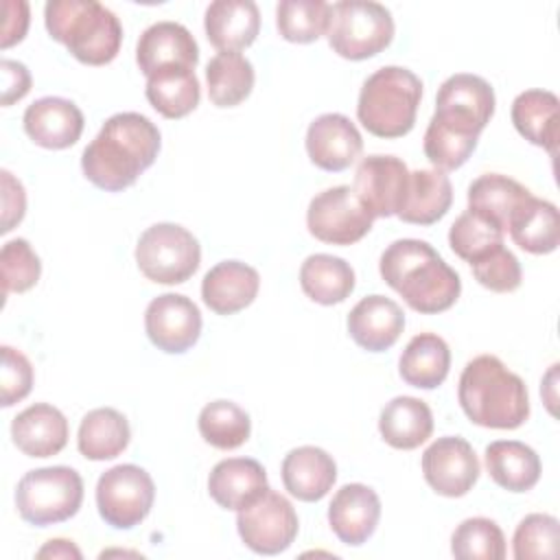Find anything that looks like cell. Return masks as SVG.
I'll use <instances>...</instances> for the list:
<instances>
[{"mask_svg": "<svg viewBox=\"0 0 560 560\" xmlns=\"http://www.w3.org/2000/svg\"><path fill=\"white\" fill-rule=\"evenodd\" d=\"M405 328L402 308L385 295H365L348 313V332L352 341L368 352L392 348Z\"/></svg>", "mask_w": 560, "mask_h": 560, "instance_id": "cell-19", "label": "cell"}, {"mask_svg": "<svg viewBox=\"0 0 560 560\" xmlns=\"http://www.w3.org/2000/svg\"><path fill=\"white\" fill-rule=\"evenodd\" d=\"M330 4L324 0H282L276 7L278 33L293 44H311L326 35Z\"/></svg>", "mask_w": 560, "mask_h": 560, "instance_id": "cell-38", "label": "cell"}, {"mask_svg": "<svg viewBox=\"0 0 560 560\" xmlns=\"http://www.w3.org/2000/svg\"><path fill=\"white\" fill-rule=\"evenodd\" d=\"M558 518L551 514H527L514 532L512 553L516 560L558 556Z\"/></svg>", "mask_w": 560, "mask_h": 560, "instance_id": "cell-42", "label": "cell"}, {"mask_svg": "<svg viewBox=\"0 0 560 560\" xmlns=\"http://www.w3.org/2000/svg\"><path fill=\"white\" fill-rule=\"evenodd\" d=\"M378 271L409 308L424 315L448 311L462 293L457 271L427 241H394L381 254Z\"/></svg>", "mask_w": 560, "mask_h": 560, "instance_id": "cell-2", "label": "cell"}, {"mask_svg": "<svg viewBox=\"0 0 560 560\" xmlns=\"http://www.w3.org/2000/svg\"><path fill=\"white\" fill-rule=\"evenodd\" d=\"M136 262L151 282L182 284L199 269L201 247L186 228L177 223H155L140 234Z\"/></svg>", "mask_w": 560, "mask_h": 560, "instance_id": "cell-8", "label": "cell"}, {"mask_svg": "<svg viewBox=\"0 0 560 560\" xmlns=\"http://www.w3.org/2000/svg\"><path fill=\"white\" fill-rule=\"evenodd\" d=\"M477 140H479L477 136L462 133V131L444 125L435 116H431L427 131H424L422 149H424L427 160L438 171L446 173V171H455L468 162V158L477 149Z\"/></svg>", "mask_w": 560, "mask_h": 560, "instance_id": "cell-41", "label": "cell"}, {"mask_svg": "<svg viewBox=\"0 0 560 560\" xmlns=\"http://www.w3.org/2000/svg\"><path fill=\"white\" fill-rule=\"evenodd\" d=\"M532 192L516 179L501 173H486V175H479L468 186L466 197H468V210H475L494 219L505 230L512 212Z\"/></svg>", "mask_w": 560, "mask_h": 560, "instance_id": "cell-36", "label": "cell"}, {"mask_svg": "<svg viewBox=\"0 0 560 560\" xmlns=\"http://www.w3.org/2000/svg\"><path fill=\"white\" fill-rule=\"evenodd\" d=\"M269 488L262 464L252 457H228L214 464L208 492L223 510H241Z\"/></svg>", "mask_w": 560, "mask_h": 560, "instance_id": "cell-25", "label": "cell"}, {"mask_svg": "<svg viewBox=\"0 0 560 560\" xmlns=\"http://www.w3.org/2000/svg\"><path fill=\"white\" fill-rule=\"evenodd\" d=\"M37 558H81V551L79 547L72 542V540H66V538H52L48 540L39 551H37Z\"/></svg>", "mask_w": 560, "mask_h": 560, "instance_id": "cell-49", "label": "cell"}, {"mask_svg": "<svg viewBox=\"0 0 560 560\" xmlns=\"http://www.w3.org/2000/svg\"><path fill=\"white\" fill-rule=\"evenodd\" d=\"M453 203V186L446 173L438 168L409 171L407 190L396 217L413 225H431L440 221Z\"/></svg>", "mask_w": 560, "mask_h": 560, "instance_id": "cell-26", "label": "cell"}, {"mask_svg": "<svg viewBox=\"0 0 560 560\" xmlns=\"http://www.w3.org/2000/svg\"><path fill=\"white\" fill-rule=\"evenodd\" d=\"M197 427L201 438L219 451H232L243 446L252 433V420L247 411L232 400L208 402L199 411Z\"/></svg>", "mask_w": 560, "mask_h": 560, "instance_id": "cell-37", "label": "cell"}, {"mask_svg": "<svg viewBox=\"0 0 560 560\" xmlns=\"http://www.w3.org/2000/svg\"><path fill=\"white\" fill-rule=\"evenodd\" d=\"M0 70H2V105L9 107L28 94L31 72L26 70L24 63L13 59H2Z\"/></svg>", "mask_w": 560, "mask_h": 560, "instance_id": "cell-47", "label": "cell"}, {"mask_svg": "<svg viewBox=\"0 0 560 560\" xmlns=\"http://www.w3.org/2000/svg\"><path fill=\"white\" fill-rule=\"evenodd\" d=\"M83 503V479L70 466H44L28 470L15 488L20 516L46 527L72 518Z\"/></svg>", "mask_w": 560, "mask_h": 560, "instance_id": "cell-7", "label": "cell"}, {"mask_svg": "<svg viewBox=\"0 0 560 560\" xmlns=\"http://www.w3.org/2000/svg\"><path fill=\"white\" fill-rule=\"evenodd\" d=\"M409 182L407 164L396 155H368L354 173L352 190L376 217H394L402 203Z\"/></svg>", "mask_w": 560, "mask_h": 560, "instance_id": "cell-15", "label": "cell"}, {"mask_svg": "<svg viewBox=\"0 0 560 560\" xmlns=\"http://www.w3.org/2000/svg\"><path fill=\"white\" fill-rule=\"evenodd\" d=\"M131 440V429L127 418L112 409L98 407L83 416L77 433L79 453L92 462H105L118 457Z\"/></svg>", "mask_w": 560, "mask_h": 560, "instance_id": "cell-33", "label": "cell"}, {"mask_svg": "<svg viewBox=\"0 0 560 560\" xmlns=\"http://www.w3.org/2000/svg\"><path fill=\"white\" fill-rule=\"evenodd\" d=\"M512 241L529 254H551L560 243V219L558 208L529 195L510 217L508 228Z\"/></svg>", "mask_w": 560, "mask_h": 560, "instance_id": "cell-30", "label": "cell"}, {"mask_svg": "<svg viewBox=\"0 0 560 560\" xmlns=\"http://www.w3.org/2000/svg\"><path fill=\"white\" fill-rule=\"evenodd\" d=\"M144 330L158 350L182 354L190 350L201 335V313L190 298L162 293L153 298L144 311Z\"/></svg>", "mask_w": 560, "mask_h": 560, "instance_id": "cell-14", "label": "cell"}, {"mask_svg": "<svg viewBox=\"0 0 560 560\" xmlns=\"http://www.w3.org/2000/svg\"><path fill=\"white\" fill-rule=\"evenodd\" d=\"M514 129L536 147L556 155L560 129V101L549 90H525L512 101Z\"/></svg>", "mask_w": 560, "mask_h": 560, "instance_id": "cell-27", "label": "cell"}, {"mask_svg": "<svg viewBox=\"0 0 560 560\" xmlns=\"http://www.w3.org/2000/svg\"><path fill=\"white\" fill-rule=\"evenodd\" d=\"M260 289V276L241 260L217 262L201 280V300L217 315H234L249 306Z\"/></svg>", "mask_w": 560, "mask_h": 560, "instance_id": "cell-21", "label": "cell"}, {"mask_svg": "<svg viewBox=\"0 0 560 560\" xmlns=\"http://www.w3.org/2000/svg\"><path fill=\"white\" fill-rule=\"evenodd\" d=\"M44 24L50 37L85 66L114 61L122 44L120 20L96 0H50L44 7Z\"/></svg>", "mask_w": 560, "mask_h": 560, "instance_id": "cell-4", "label": "cell"}, {"mask_svg": "<svg viewBox=\"0 0 560 560\" xmlns=\"http://www.w3.org/2000/svg\"><path fill=\"white\" fill-rule=\"evenodd\" d=\"M381 518V499L365 483L341 486L330 505L328 523L335 536L350 547L363 545L376 529Z\"/></svg>", "mask_w": 560, "mask_h": 560, "instance_id": "cell-17", "label": "cell"}, {"mask_svg": "<svg viewBox=\"0 0 560 560\" xmlns=\"http://www.w3.org/2000/svg\"><path fill=\"white\" fill-rule=\"evenodd\" d=\"M361 151L363 138L357 125L343 114H322L306 129V153L322 171H346Z\"/></svg>", "mask_w": 560, "mask_h": 560, "instance_id": "cell-16", "label": "cell"}, {"mask_svg": "<svg viewBox=\"0 0 560 560\" xmlns=\"http://www.w3.org/2000/svg\"><path fill=\"white\" fill-rule=\"evenodd\" d=\"M422 81L407 68L383 66L359 92L357 118L376 138H402L416 125Z\"/></svg>", "mask_w": 560, "mask_h": 560, "instance_id": "cell-5", "label": "cell"}, {"mask_svg": "<svg viewBox=\"0 0 560 560\" xmlns=\"http://www.w3.org/2000/svg\"><path fill=\"white\" fill-rule=\"evenodd\" d=\"M2 370H0V385H2V407H11L28 396L33 387V365L31 361L15 348L2 346Z\"/></svg>", "mask_w": 560, "mask_h": 560, "instance_id": "cell-45", "label": "cell"}, {"mask_svg": "<svg viewBox=\"0 0 560 560\" xmlns=\"http://www.w3.org/2000/svg\"><path fill=\"white\" fill-rule=\"evenodd\" d=\"M448 343L435 332H420L411 337L398 359L400 378L418 389L440 387L448 376Z\"/></svg>", "mask_w": 560, "mask_h": 560, "instance_id": "cell-31", "label": "cell"}, {"mask_svg": "<svg viewBox=\"0 0 560 560\" xmlns=\"http://www.w3.org/2000/svg\"><path fill=\"white\" fill-rule=\"evenodd\" d=\"M254 66L241 52H217L206 66L208 98L217 107H236L254 88Z\"/></svg>", "mask_w": 560, "mask_h": 560, "instance_id": "cell-35", "label": "cell"}, {"mask_svg": "<svg viewBox=\"0 0 560 560\" xmlns=\"http://www.w3.org/2000/svg\"><path fill=\"white\" fill-rule=\"evenodd\" d=\"M468 265L472 269L475 280L494 293H512L521 287V262L508 247H503V243L494 245Z\"/></svg>", "mask_w": 560, "mask_h": 560, "instance_id": "cell-44", "label": "cell"}, {"mask_svg": "<svg viewBox=\"0 0 560 560\" xmlns=\"http://www.w3.org/2000/svg\"><path fill=\"white\" fill-rule=\"evenodd\" d=\"M144 94L151 107L171 120L188 116L201 98L195 70L184 66H168L149 74Z\"/></svg>", "mask_w": 560, "mask_h": 560, "instance_id": "cell-32", "label": "cell"}, {"mask_svg": "<svg viewBox=\"0 0 560 560\" xmlns=\"http://www.w3.org/2000/svg\"><path fill=\"white\" fill-rule=\"evenodd\" d=\"M492 114L494 90L483 77L457 72L448 77L438 90L433 116L462 133L479 138Z\"/></svg>", "mask_w": 560, "mask_h": 560, "instance_id": "cell-12", "label": "cell"}, {"mask_svg": "<svg viewBox=\"0 0 560 560\" xmlns=\"http://www.w3.org/2000/svg\"><path fill=\"white\" fill-rule=\"evenodd\" d=\"M378 431L392 448L413 451L431 438L433 413L420 398L396 396L381 409Z\"/></svg>", "mask_w": 560, "mask_h": 560, "instance_id": "cell-28", "label": "cell"}, {"mask_svg": "<svg viewBox=\"0 0 560 560\" xmlns=\"http://www.w3.org/2000/svg\"><path fill=\"white\" fill-rule=\"evenodd\" d=\"M155 499L151 475L136 464H118L105 470L96 483V508L101 518L116 529L140 525Z\"/></svg>", "mask_w": 560, "mask_h": 560, "instance_id": "cell-9", "label": "cell"}, {"mask_svg": "<svg viewBox=\"0 0 560 560\" xmlns=\"http://www.w3.org/2000/svg\"><path fill=\"white\" fill-rule=\"evenodd\" d=\"M2 175V225L0 232H11L26 212V192L20 179H15L7 168L0 171Z\"/></svg>", "mask_w": 560, "mask_h": 560, "instance_id": "cell-46", "label": "cell"}, {"mask_svg": "<svg viewBox=\"0 0 560 560\" xmlns=\"http://www.w3.org/2000/svg\"><path fill=\"white\" fill-rule=\"evenodd\" d=\"M24 131L44 149H68L83 133L81 109L61 96H44L24 112Z\"/></svg>", "mask_w": 560, "mask_h": 560, "instance_id": "cell-20", "label": "cell"}, {"mask_svg": "<svg viewBox=\"0 0 560 560\" xmlns=\"http://www.w3.org/2000/svg\"><path fill=\"white\" fill-rule=\"evenodd\" d=\"M11 438L28 457H52L68 442V420L57 407L35 402L13 418Z\"/></svg>", "mask_w": 560, "mask_h": 560, "instance_id": "cell-23", "label": "cell"}, {"mask_svg": "<svg viewBox=\"0 0 560 560\" xmlns=\"http://www.w3.org/2000/svg\"><path fill=\"white\" fill-rule=\"evenodd\" d=\"M160 144V129L147 116L138 112L114 114L83 149V175L101 190H125L155 162Z\"/></svg>", "mask_w": 560, "mask_h": 560, "instance_id": "cell-1", "label": "cell"}, {"mask_svg": "<svg viewBox=\"0 0 560 560\" xmlns=\"http://www.w3.org/2000/svg\"><path fill=\"white\" fill-rule=\"evenodd\" d=\"M236 529L252 551L260 556H276L291 547L300 523L291 501L267 488L260 497L238 510Z\"/></svg>", "mask_w": 560, "mask_h": 560, "instance_id": "cell-10", "label": "cell"}, {"mask_svg": "<svg viewBox=\"0 0 560 560\" xmlns=\"http://www.w3.org/2000/svg\"><path fill=\"white\" fill-rule=\"evenodd\" d=\"M0 269H2V295L24 293L37 284L42 273V262L26 238H13L2 245Z\"/></svg>", "mask_w": 560, "mask_h": 560, "instance_id": "cell-43", "label": "cell"}, {"mask_svg": "<svg viewBox=\"0 0 560 560\" xmlns=\"http://www.w3.org/2000/svg\"><path fill=\"white\" fill-rule=\"evenodd\" d=\"M203 28L219 52H238L254 44L260 31V11L252 0H214L206 9Z\"/></svg>", "mask_w": 560, "mask_h": 560, "instance_id": "cell-22", "label": "cell"}, {"mask_svg": "<svg viewBox=\"0 0 560 560\" xmlns=\"http://www.w3.org/2000/svg\"><path fill=\"white\" fill-rule=\"evenodd\" d=\"M451 553L459 560H503L505 536L494 521L472 516L455 527L451 536Z\"/></svg>", "mask_w": 560, "mask_h": 560, "instance_id": "cell-39", "label": "cell"}, {"mask_svg": "<svg viewBox=\"0 0 560 560\" xmlns=\"http://www.w3.org/2000/svg\"><path fill=\"white\" fill-rule=\"evenodd\" d=\"M300 287L313 302L332 306L354 291V269L339 256L311 254L300 267Z\"/></svg>", "mask_w": 560, "mask_h": 560, "instance_id": "cell-34", "label": "cell"}, {"mask_svg": "<svg viewBox=\"0 0 560 560\" xmlns=\"http://www.w3.org/2000/svg\"><path fill=\"white\" fill-rule=\"evenodd\" d=\"M481 472L472 446L459 435L438 438L422 453V475L433 492L442 497H464L472 490Z\"/></svg>", "mask_w": 560, "mask_h": 560, "instance_id": "cell-13", "label": "cell"}, {"mask_svg": "<svg viewBox=\"0 0 560 560\" xmlns=\"http://www.w3.org/2000/svg\"><path fill=\"white\" fill-rule=\"evenodd\" d=\"M4 13H7V22H4V31H2V48L13 46L15 42H22L28 28V4L22 0L20 13L13 15L11 2H4Z\"/></svg>", "mask_w": 560, "mask_h": 560, "instance_id": "cell-48", "label": "cell"}, {"mask_svg": "<svg viewBox=\"0 0 560 560\" xmlns=\"http://www.w3.org/2000/svg\"><path fill=\"white\" fill-rule=\"evenodd\" d=\"M374 217L350 186L317 192L306 210L308 232L328 245H352L372 230Z\"/></svg>", "mask_w": 560, "mask_h": 560, "instance_id": "cell-11", "label": "cell"}, {"mask_svg": "<svg viewBox=\"0 0 560 560\" xmlns=\"http://www.w3.org/2000/svg\"><path fill=\"white\" fill-rule=\"evenodd\" d=\"M486 470L508 492H527L540 479V457L518 440H497L486 446Z\"/></svg>", "mask_w": 560, "mask_h": 560, "instance_id": "cell-29", "label": "cell"}, {"mask_svg": "<svg viewBox=\"0 0 560 560\" xmlns=\"http://www.w3.org/2000/svg\"><path fill=\"white\" fill-rule=\"evenodd\" d=\"M503 236L505 230L494 219L466 210L453 221L448 230V245L462 260L472 262L494 245H501Z\"/></svg>", "mask_w": 560, "mask_h": 560, "instance_id": "cell-40", "label": "cell"}, {"mask_svg": "<svg viewBox=\"0 0 560 560\" xmlns=\"http://www.w3.org/2000/svg\"><path fill=\"white\" fill-rule=\"evenodd\" d=\"M199 61V46L190 31L177 22H155L142 31L136 44V63L144 77L160 68H192Z\"/></svg>", "mask_w": 560, "mask_h": 560, "instance_id": "cell-18", "label": "cell"}, {"mask_svg": "<svg viewBox=\"0 0 560 560\" xmlns=\"http://www.w3.org/2000/svg\"><path fill=\"white\" fill-rule=\"evenodd\" d=\"M280 472L291 497L313 503L330 492L337 479V464L319 446H298L284 455Z\"/></svg>", "mask_w": 560, "mask_h": 560, "instance_id": "cell-24", "label": "cell"}, {"mask_svg": "<svg viewBox=\"0 0 560 560\" xmlns=\"http://www.w3.org/2000/svg\"><path fill=\"white\" fill-rule=\"evenodd\" d=\"M326 37L339 57L350 61L370 59L392 44L394 18L378 2L341 0L330 4Z\"/></svg>", "mask_w": 560, "mask_h": 560, "instance_id": "cell-6", "label": "cell"}, {"mask_svg": "<svg viewBox=\"0 0 560 560\" xmlns=\"http://www.w3.org/2000/svg\"><path fill=\"white\" fill-rule=\"evenodd\" d=\"M457 400L466 418L486 429H518L529 418L525 381L494 354L466 363L457 383Z\"/></svg>", "mask_w": 560, "mask_h": 560, "instance_id": "cell-3", "label": "cell"}]
</instances>
